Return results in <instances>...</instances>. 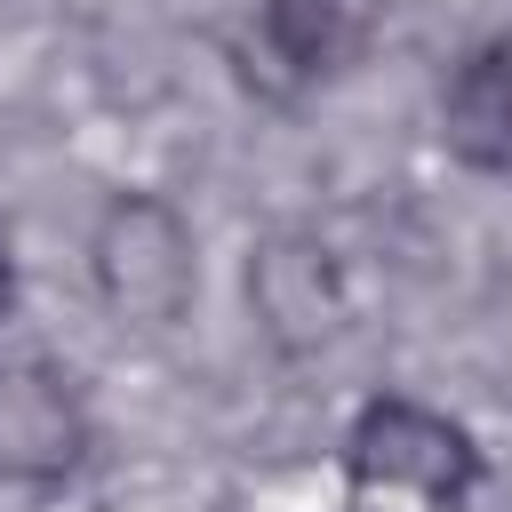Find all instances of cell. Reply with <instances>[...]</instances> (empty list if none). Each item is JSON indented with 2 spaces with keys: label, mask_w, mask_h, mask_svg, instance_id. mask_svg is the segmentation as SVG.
Listing matches in <instances>:
<instances>
[{
  "label": "cell",
  "mask_w": 512,
  "mask_h": 512,
  "mask_svg": "<svg viewBox=\"0 0 512 512\" xmlns=\"http://www.w3.org/2000/svg\"><path fill=\"white\" fill-rule=\"evenodd\" d=\"M8 312H16V256H8V240H0V328H8Z\"/></svg>",
  "instance_id": "cell-7"
},
{
  "label": "cell",
  "mask_w": 512,
  "mask_h": 512,
  "mask_svg": "<svg viewBox=\"0 0 512 512\" xmlns=\"http://www.w3.org/2000/svg\"><path fill=\"white\" fill-rule=\"evenodd\" d=\"M392 0H256V32L288 80H344L384 40Z\"/></svg>",
  "instance_id": "cell-5"
},
{
  "label": "cell",
  "mask_w": 512,
  "mask_h": 512,
  "mask_svg": "<svg viewBox=\"0 0 512 512\" xmlns=\"http://www.w3.org/2000/svg\"><path fill=\"white\" fill-rule=\"evenodd\" d=\"M440 144L472 176H512V24H496L440 88Z\"/></svg>",
  "instance_id": "cell-6"
},
{
  "label": "cell",
  "mask_w": 512,
  "mask_h": 512,
  "mask_svg": "<svg viewBox=\"0 0 512 512\" xmlns=\"http://www.w3.org/2000/svg\"><path fill=\"white\" fill-rule=\"evenodd\" d=\"M96 456L88 392L56 360H8L0 368V480L8 488H64Z\"/></svg>",
  "instance_id": "cell-4"
},
{
  "label": "cell",
  "mask_w": 512,
  "mask_h": 512,
  "mask_svg": "<svg viewBox=\"0 0 512 512\" xmlns=\"http://www.w3.org/2000/svg\"><path fill=\"white\" fill-rule=\"evenodd\" d=\"M336 464H344L352 496H400L424 512H464L488 488L480 432L416 392H368L336 440Z\"/></svg>",
  "instance_id": "cell-1"
},
{
  "label": "cell",
  "mask_w": 512,
  "mask_h": 512,
  "mask_svg": "<svg viewBox=\"0 0 512 512\" xmlns=\"http://www.w3.org/2000/svg\"><path fill=\"white\" fill-rule=\"evenodd\" d=\"M88 280H96V304L112 312V328L168 336L200 296L192 216L152 184H120L88 224Z\"/></svg>",
  "instance_id": "cell-2"
},
{
  "label": "cell",
  "mask_w": 512,
  "mask_h": 512,
  "mask_svg": "<svg viewBox=\"0 0 512 512\" xmlns=\"http://www.w3.org/2000/svg\"><path fill=\"white\" fill-rule=\"evenodd\" d=\"M248 320H256V336L280 352V360H312V352H328L336 336H344V320H352V288H344V264H336V248L320 240V232H296V224H280V232H264L256 248H248Z\"/></svg>",
  "instance_id": "cell-3"
}]
</instances>
